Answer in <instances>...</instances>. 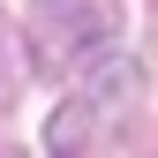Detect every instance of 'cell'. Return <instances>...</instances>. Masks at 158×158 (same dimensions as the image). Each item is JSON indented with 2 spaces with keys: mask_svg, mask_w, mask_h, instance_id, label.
<instances>
[{
  "mask_svg": "<svg viewBox=\"0 0 158 158\" xmlns=\"http://www.w3.org/2000/svg\"><path fill=\"white\" fill-rule=\"evenodd\" d=\"M83 128H90V121H83V106L68 98V106L53 113V128H45V135H53V158H83Z\"/></svg>",
  "mask_w": 158,
  "mask_h": 158,
  "instance_id": "3957f363",
  "label": "cell"
},
{
  "mask_svg": "<svg viewBox=\"0 0 158 158\" xmlns=\"http://www.w3.org/2000/svg\"><path fill=\"white\" fill-rule=\"evenodd\" d=\"M128 15L121 0H30V68L38 75H75L121 45Z\"/></svg>",
  "mask_w": 158,
  "mask_h": 158,
  "instance_id": "6da1fadb",
  "label": "cell"
},
{
  "mask_svg": "<svg viewBox=\"0 0 158 158\" xmlns=\"http://www.w3.org/2000/svg\"><path fill=\"white\" fill-rule=\"evenodd\" d=\"M8 158H15V151H8Z\"/></svg>",
  "mask_w": 158,
  "mask_h": 158,
  "instance_id": "5b68a950",
  "label": "cell"
},
{
  "mask_svg": "<svg viewBox=\"0 0 158 158\" xmlns=\"http://www.w3.org/2000/svg\"><path fill=\"white\" fill-rule=\"evenodd\" d=\"M135 90H143V68H135V60H113L90 83V98H75V106H83V121H121V113L135 106Z\"/></svg>",
  "mask_w": 158,
  "mask_h": 158,
  "instance_id": "7a4b0ae2",
  "label": "cell"
},
{
  "mask_svg": "<svg viewBox=\"0 0 158 158\" xmlns=\"http://www.w3.org/2000/svg\"><path fill=\"white\" fill-rule=\"evenodd\" d=\"M0 106H15V53H8V15H0Z\"/></svg>",
  "mask_w": 158,
  "mask_h": 158,
  "instance_id": "277c9868",
  "label": "cell"
}]
</instances>
